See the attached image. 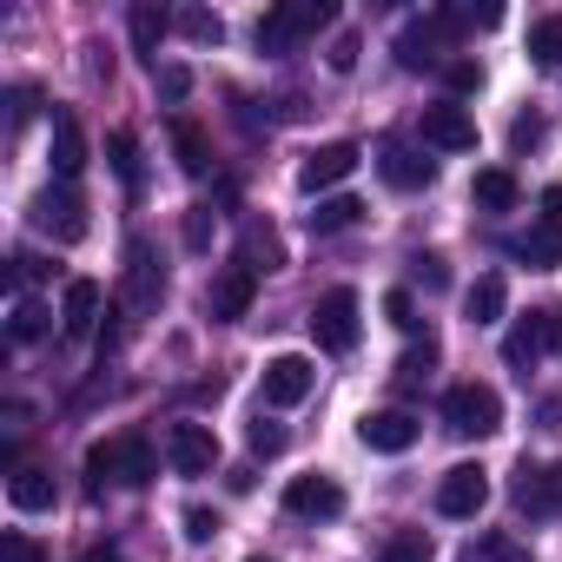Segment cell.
Segmentation results:
<instances>
[{"mask_svg":"<svg viewBox=\"0 0 562 562\" xmlns=\"http://www.w3.org/2000/svg\"><path fill=\"white\" fill-rule=\"evenodd\" d=\"M509 258H522L529 271H555L562 265V225H529L522 238H509Z\"/></svg>","mask_w":562,"mask_h":562,"instance_id":"cell-21","label":"cell"},{"mask_svg":"<svg viewBox=\"0 0 562 562\" xmlns=\"http://www.w3.org/2000/svg\"><path fill=\"white\" fill-rule=\"evenodd\" d=\"M212 232H218V212H212V205H192V212H186V245H192V251H212Z\"/></svg>","mask_w":562,"mask_h":562,"instance_id":"cell-35","label":"cell"},{"mask_svg":"<svg viewBox=\"0 0 562 562\" xmlns=\"http://www.w3.org/2000/svg\"><path fill=\"white\" fill-rule=\"evenodd\" d=\"M378 172H384L397 192H424V186L437 179V159H424V153H411V146H384V153H378Z\"/></svg>","mask_w":562,"mask_h":562,"instance_id":"cell-20","label":"cell"},{"mask_svg":"<svg viewBox=\"0 0 562 562\" xmlns=\"http://www.w3.org/2000/svg\"><path fill=\"white\" fill-rule=\"evenodd\" d=\"M312 384H318V371H312V358H299V351H285V358H271V364H265V404H271V411L305 404Z\"/></svg>","mask_w":562,"mask_h":562,"instance_id":"cell-10","label":"cell"},{"mask_svg":"<svg viewBox=\"0 0 562 562\" xmlns=\"http://www.w3.org/2000/svg\"><path fill=\"white\" fill-rule=\"evenodd\" d=\"M503 305H509V285H503V271H483L476 285L463 292V318H470V325H496V318H503Z\"/></svg>","mask_w":562,"mask_h":562,"instance_id":"cell-22","label":"cell"},{"mask_svg":"<svg viewBox=\"0 0 562 562\" xmlns=\"http://www.w3.org/2000/svg\"><path fill=\"white\" fill-rule=\"evenodd\" d=\"M483 555H490V562H522V555H516V542H503V536H496V542H483Z\"/></svg>","mask_w":562,"mask_h":562,"instance_id":"cell-49","label":"cell"},{"mask_svg":"<svg viewBox=\"0 0 562 562\" xmlns=\"http://www.w3.org/2000/svg\"><path fill=\"white\" fill-rule=\"evenodd\" d=\"M470 192H476V205H483V212H509V205L522 199V186H516V172H503V166H490V172H476V186H470Z\"/></svg>","mask_w":562,"mask_h":562,"instance_id":"cell-26","label":"cell"},{"mask_svg":"<svg viewBox=\"0 0 562 562\" xmlns=\"http://www.w3.org/2000/svg\"><path fill=\"white\" fill-rule=\"evenodd\" d=\"M179 34L199 41V47H218V41H225V21H218L212 8H186V14H179Z\"/></svg>","mask_w":562,"mask_h":562,"instance_id":"cell-32","label":"cell"},{"mask_svg":"<svg viewBox=\"0 0 562 562\" xmlns=\"http://www.w3.org/2000/svg\"><path fill=\"white\" fill-rule=\"evenodd\" d=\"M325 60H331V74H351V67H358V34H338Z\"/></svg>","mask_w":562,"mask_h":562,"instance_id":"cell-43","label":"cell"},{"mask_svg":"<svg viewBox=\"0 0 562 562\" xmlns=\"http://www.w3.org/2000/svg\"><path fill=\"white\" fill-rule=\"evenodd\" d=\"M483 503H490V470H483V463L443 470V483H437V509H443V516H476Z\"/></svg>","mask_w":562,"mask_h":562,"instance_id":"cell-13","label":"cell"},{"mask_svg":"<svg viewBox=\"0 0 562 562\" xmlns=\"http://www.w3.org/2000/svg\"><path fill=\"white\" fill-rule=\"evenodd\" d=\"M153 74H159V93H166V100H186V93H192V74H186V67H153Z\"/></svg>","mask_w":562,"mask_h":562,"instance_id":"cell-44","label":"cell"},{"mask_svg":"<svg viewBox=\"0 0 562 562\" xmlns=\"http://www.w3.org/2000/svg\"><path fill=\"white\" fill-rule=\"evenodd\" d=\"M443 80H450V93H476V87H483V67H476V60H450Z\"/></svg>","mask_w":562,"mask_h":562,"instance_id":"cell-41","label":"cell"},{"mask_svg":"<svg viewBox=\"0 0 562 562\" xmlns=\"http://www.w3.org/2000/svg\"><path fill=\"white\" fill-rule=\"evenodd\" d=\"M430 364H437V338L424 331V338H417V345L404 351V364H397V378H404V384H417V378H430Z\"/></svg>","mask_w":562,"mask_h":562,"instance_id":"cell-34","label":"cell"},{"mask_svg":"<svg viewBox=\"0 0 562 562\" xmlns=\"http://www.w3.org/2000/svg\"><path fill=\"white\" fill-rule=\"evenodd\" d=\"M54 265H41V258H27V251H14V278H27V285H34V278H47Z\"/></svg>","mask_w":562,"mask_h":562,"instance_id":"cell-47","label":"cell"},{"mask_svg":"<svg viewBox=\"0 0 562 562\" xmlns=\"http://www.w3.org/2000/svg\"><path fill=\"white\" fill-rule=\"evenodd\" d=\"M443 424L457 437H490V430H503V397L490 384H450L443 391Z\"/></svg>","mask_w":562,"mask_h":562,"instance_id":"cell-4","label":"cell"},{"mask_svg":"<svg viewBox=\"0 0 562 562\" xmlns=\"http://www.w3.org/2000/svg\"><path fill=\"white\" fill-rule=\"evenodd\" d=\"M166 27H172V14L159 8V0H139V8H133V54H146V60L159 67V41H166Z\"/></svg>","mask_w":562,"mask_h":562,"instance_id":"cell-23","label":"cell"},{"mask_svg":"<svg viewBox=\"0 0 562 562\" xmlns=\"http://www.w3.org/2000/svg\"><path fill=\"white\" fill-rule=\"evenodd\" d=\"M384 318H391L397 331H417V299H411V292H384Z\"/></svg>","mask_w":562,"mask_h":562,"instance_id":"cell-40","label":"cell"},{"mask_svg":"<svg viewBox=\"0 0 562 562\" xmlns=\"http://www.w3.org/2000/svg\"><path fill=\"white\" fill-rule=\"evenodd\" d=\"M358 437H364V450H378V457H404V450L424 437V424H417L411 411H371V417L358 424Z\"/></svg>","mask_w":562,"mask_h":562,"instance_id":"cell-15","label":"cell"},{"mask_svg":"<svg viewBox=\"0 0 562 562\" xmlns=\"http://www.w3.org/2000/svg\"><path fill=\"white\" fill-rule=\"evenodd\" d=\"M159 299H166V271H159V251L146 245V238H126V312L133 318H146V312H159Z\"/></svg>","mask_w":562,"mask_h":562,"instance_id":"cell-5","label":"cell"},{"mask_svg":"<svg viewBox=\"0 0 562 562\" xmlns=\"http://www.w3.org/2000/svg\"><path fill=\"white\" fill-rule=\"evenodd\" d=\"M106 483H126V490L153 483V443L139 430H120V437H106V443L87 450V490L106 496Z\"/></svg>","mask_w":562,"mask_h":562,"instance_id":"cell-1","label":"cell"},{"mask_svg":"<svg viewBox=\"0 0 562 562\" xmlns=\"http://www.w3.org/2000/svg\"><path fill=\"white\" fill-rule=\"evenodd\" d=\"M251 299H258V271L232 258V265L212 278V292H205V312H212L218 325H232V318H245V312H251Z\"/></svg>","mask_w":562,"mask_h":562,"instance_id":"cell-11","label":"cell"},{"mask_svg":"<svg viewBox=\"0 0 562 562\" xmlns=\"http://www.w3.org/2000/svg\"><path fill=\"white\" fill-rule=\"evenodd\" d=\"M8 496H14V509H54V476L47 470H14Z\"/></svg>","mask_w":562,"mask_h":562,"instance_id":"cell-27","label":"cell"},{"mask_svg":"<svg viewBox=\"0 0 562 562\" xmlns=\"http://www.w3.org/2000/svg\"><path fill=\"white\" fill-rule=\"evenodd\" d=\"M424 146H437V153H470L476 146V120L457 106V100H443V106H424Z\"/></svg>","mask_w":562,"mask_h":562,"instance_id":"cell-14","label":"cell"},{"mask_svg":"<svg viewBox=\"0 0 562 562\" xmlns=\"http://www.w3.org/2000/svg\"><path fill=\"white\" fill-rule=\"evenodd\" d=\"M0 562H47V549L27 529H8V536H0Z\"/></svg>","mask_w":562,"mask_h":562,"instance_id":"cell-37","label":"cell"},{"mask_svg":"<svg viewBox=\"0 0 562 562\" xmlns=\"http://www.w3.org/2000/svg\"><path fill=\"white\" fill-rule=\"evenodd\" d=\"M218 529H225V522H218V509H186V536H192V542H212Z\"/></svg>","mask_w":562,"mask_h":562,"instance_id":"cell-42","label":"cell"},{"mask_svg":"<svg viewBox=\"0 0 562 562\" xmlns=\"http://www.w3.org/2000/svg\"><path fill=\"white\" fill-rule=\"evenodd\" d=\"M245 443H251V457H278V450H285V424H271V417H258V424L245 430Z\"/></svg>","mask_w":562,"mask_h":562,"instance_id":"cell-36","label":"cell"},{"mask_svg":"<svg viewBox=\"0 0 562 562\" xmlns=\"http://www.w3.org/2000/svg\"><path fill=\"white\" fill-rule=\"evenodd\" d=\"M80 172H87V133H80V120L67 106H54V179L67 186Z\"/></svg>","mask_w":562,"mask_h":562,"instance_id":"cell-19","label":"cell"},{"mask_svg":"<svg viewBox=\"0 0 562 562\" xmlns=\"http://www.w3.org/2000/svg\"><path fill=\"white\" fill-rule=\"evenodd\" d=\"M457 34V21L437 8V14H424V21H411L404 34H397V67L404 74H424V67H437V54H443V41Z\"/></svg>","mask_w":562,"mask_h":562,"instance_id":"cell-8","label":"cell"},{"mask_svg":"<svg viewBox=\"0 0 562 562\" xmlns=\"http://www.w3.org/2000/svg\"><path fill=\"white\" fill-rule=\"evenodd\" d=\"M238 265H251V271H278V265H285V245H278V232H271V225H245Z\"/></svg>","mask_w":562,"mask_h":562,"instance_id":"cell-25","label":"cell"},{"mask_svg":"<svg viewBox=\"0 0 562 562\" xmlns=\"http://www.w3.org/2000/svg\"><path fill=\"white\" fill-rule=\"evenodd\" d=\"M509 496H516L522 516H549V509L562 503V470H536V463H522L516 483H509Z\"/></svg>","mask_w":562,"mask_h":562,"instance_id":"cell-18","label":"cell"},{"mask_svg":"<svg viewBox=\"0 0 562 562\" xmlns=\"http://www.w3.org/2000/svg\"><path fill=\"white\" fill-rule=\"evenodd\" d=\"M285 509H292V516H318V522H331V516H345V490H338L331 476H292Z\"/></svg>","mask_w":562,"mask_h":562,"instance_id":"cell-16","label":"cell"},{"mask_svg":"<svg viewBox=\"0 0 562 562\" xmlns=\"http://www.w3.org/2000/svg\"><path fill=\"white\" fill-rule=\"evenodd\" d=\"M411 265H417V285H424V292H443V285H450V265H443V251H417Z\"/></svg>","mask_w":562,"mask_h":562,"instance_id":"cell-38","label":"cell"},{"mask_svg":"<svg viewBox=\"0 0 562 562\" xmlns=\"http://www.w3.org/2000/svg\"><path fill=\"white\" fill-rule=\"evenodd\" d=\"M100 305H106L100 278H67V299H60V331H67V338H87V331L100 325Z\"/></svg>","mask_w":562,"mask_h":562,"instance_id":"cell-17","label":"cell"},{"mask_svg":"<svg viewBox=\"0 0 562 562\" xmlns=\"http://www.w3.org/2000/svg\"><path fill=\"white\" fill-rule=\"evenodd\" d=\"M549 351H562V318L555 312H529V318H516L509 325V338H503V364H536V358H549Z\"/></svg>","mask_w":562,"mask_h":562,"instance_id":"cell-7","label":"cell"},{"mask_svg":"<svg viewBox=\"0 0 562 562\" xmlns=\"http://www.w3.org/2000/svg\"><path fill=\"white\" fill-rule=\"evenodd\" d=\"M172 146H179V166H186L192 179L212 166V146H205V133H199L192 120H172Z\"/></svg>","mask_w":562,"mask_h":562,"instance_id":"cell-29","label":"cell"},{"mask_svg":"<svg viewBox=\"0 0 562 562\" xmlns=\"http://www.w3.org/2000/svg\"><path fill=\"white\" fill-rule=\"evenodd\" d=\"M331 21H338L331 0H299V8H271V14L258 21V47H265V54H285V47H299L305 34H318V27H331Z\"/></svg>","mask_w":562,"mask_h":562,"instance_id":"cell-3","label":"cell"},{"mask_svg":"<svg viewBox=\"0 0 562 562\" xmlns=\"http://www.w3.org/2000/svg\"><path fill=\"white\" fill-rule=\"evenodd\" d=\"M384 562H437V542H430L424 529H397V536L384 542Z\"/></svg>","mask_w":562,"mask_h":562,"instance_id":"cell-31","label":"cell"},{"mask_svg":"<svg viewBox=\"0 0 562 562\" xmlns=\"http://www.w3.org/2000/svg\"><path fill=\"white\" fill-rule=\"evenodd\" d=\"M443 14L457 21V34H463V27H496V21H503L496 0H483V8H443Z\"/></svg>","mask_w":562,"mask_h":562,"instance_id":"cell-39","label":"cell"},{"mask_svg":"<svg viewBox=\"0 0 562 562\" xmlns=\"http://www.w3.org/2000/svg\"><path fill=\"white\" fill-rule=\"evenodd\" d=\"M351 172H358V146H351V139H331V146H318V153L299 166V186H305L312 199H331V186L351 179Z\"/></svg>","mask_w":562,"mask_h":562,"instance_id":"cell-12","label":"cell"},{"mask_svg":"<svg viewBox=\"0 0 562 562\" xmlns=\"http://www.w3.org/2000/svg\"><path fill=\"white\" fill-rule=\"evenodd\" d=\"M34 106H41V93H34V87H14V93H8V126H27Z\"/></svg>","mask_w":562,"mask_h":562,"instance_id":"cell-45","label":"cell"},{"mask_svg":"<svg viewBox=\"0 0 562 562\" xmlns=\"http://www.w3.org/2000/svg\"><path fill=\"white\" fill-rule=\"evenodd\" d=\"M80 562H120V555H113V542H100V549H87Z\"/></svg>","mask_w":562,"mask_h":562,"instance_id":"cell-50","label":"cell"},{"mask_svg":"<svg viewBox=\"0 0 562 562\" xmlns=\"http://www.w3.org/2000/svg\"><path fill=\"white\" fill-rule=\"evenodd\" d=\"M529 60H536L542 74L562 67V14H542V21L529 27Z\"/></svg>","mask_w":562,"mask_h":562,"instance_id":"cell-28","label":"cell"},{"mask_svg":"<svg viewBox=\"0 0 562 562\" xmlns=\"http://www.w3.org/2000/svg\"><path fill=\"white\" fill-rule=\"evenodd\" d=\"M166 463H172L179 476H212V463H218L212 424H172V430H166Z\"/></svg>","mask_w":562,"mask_h":562,"instance_id":"cell-9","label":"cell"},{"mask_svg":"<svg viewBox=\"0 0 562 562\" xmlns=\"http://www.w3.org/2000/svg\"><path fill=\"white\" fill-rule=\"evenodd\" d=\"M536 139H542V120H536V113H522V120L509 126V146H536Z\"/></svg>","mask_w":562,"mask_h":562,"instance_id":"cell-46","label":"cell"},{"mask_svg":"<svg viewBox=\"0 0 562 562\" xmlns=\"http://www.w3.org/2000/svg\"><path fill=\"white\" fill-rule=\"evenodd\" d=\"M27 218H34V232H47V238H60V245H80V238H87V199H80L74 186H47Z\"/></svg>","mask_w":562,"mask_h":562,"instance_id":"cell-6","label":"cell"},{"mask_svg":"<svg viewBox=\"0 0 562 562\" xmlns=\"http://www.w3.org/2000/svg\"><path fill=\"white\" fill-rule=\"evenodd\" d=\"M542 225H562V186L542 192Z\"/></svg>","mask_w":562,"mask_h":562,"instance_id":"cell-48","label":"cell"},{"mask_svg":"<svg viewBox=\"0 0 562 562\" xmlns=\"http://www.w3.org/2000/svg\"><path fill=\"white\" fill-rule=\"evenodd\" d=\"M106 153H113V172L126 179V192H139V139L120 126V133H106Z\"/></svg>","mask_w":562,"mask_h":562,"instance_id":"cell-30","label":"cell"},{"mask_svg":"<svg viewBox=\"0 0 562 562\" xmlns=\"http://www.w3.org/2000/svg\"><path fill=\"white\" fill-rule=\"evenodd\" d=\"M8 338H14V345H34V338H47V305L21 299V305H14V318H8Z\"/></svg>","mask_w":562,"mask_h":562,"instance_id":"cell-33","label":"cell"},{"mask_svg":"<svg viewBox=\"0 0 562 562\" xmlns=\"http://www.w3.org/2000/svg\"><path fill=\"white\" fill-rule=\"evenodd\" d=\"M251 562H271V555H251Z\"/></svg>","mask_w":562,"mask_h":562,"instance_id":"cell-51","label":"cell"},{"mask_svg":"<svg viewBox=\"0 0 562 562\" xmlns=\"http://www.w3.org/2000/svg\"><path fill=\"white\" fill-rule=\"evenodd\" d=\"M358 331H364V312H358V292H351V285H338V292H325V299L312 305V338H318V351L345 358V351H358Z\"/></svg>","mask_w":562,"mask_h":562,"instance_id":"cell-2","label":"cell"},{"mask_svg":"<svg viewBox=\"0 0 562 562\" xmlns=\"http://www.w3.org/2000/svg\"><path fill=\"white\" fill-rule=\"evenodd\" d=\"M305 218H312V232H318V238H325V232H351V225L364 218V199H351V192H331V199H318Z\"/></svg>","mask_w":562,"mask_h":562,"instance_id":"cell-24","label":"cell"}]
</instances>
